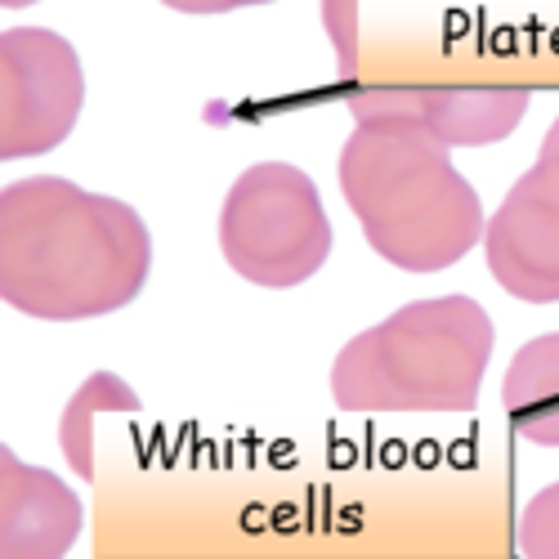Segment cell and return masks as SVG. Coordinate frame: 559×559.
Returning <instances> with one entry per match:
<instances>
[{
	"mask_svg": "<svg viewBox=\"0 0 559 559\" xmlns=\"http://www.w3.org/2000/svg\"><path fill=\"white\" fill-rule=\"evenodd\" d=\"M484 255L515 300H559V157L537 153V162L510 183L484 228Z\"/></svg>",
	"mask_w": 559,
	"mask_h": 559,
	"instance_id": "cell-6",
	"label": "cell"
},
{
	"mask_svg": "<svg viewBox=\"0 0 559 559\" xmlns=\"http://www.w3.org/2000/svg\"><path fill=\"white\" fill-rule=\"evenodd\" d=\"M515 546L524 559H559V484H546L524 506Z\"/></svg>",
	"mask_w": 559,
	"mask_h": 559,
	"instance_id": "cell-11",
	"label": "cell"
},
{
	"mask_svg": "<svg viewBox=\"0 0 559 559\" xmlns=\"http://www.w3.org/2000/svg\"><path fill=\"white\" fill-rule=\"evenodd\" d=\"M85 104V72L50 27H14L0 40V157L23 162L59 148Z\"/></svg>",
	"mask_w": 559,
	"mask_h": 559,
	"instance_id": "cell-5",
	"label": "cell"
},
{
	"mask_svg": "<svg viewBox=\"0 0 559 559\" xmlns=\"http://www.w3.org/2000/svg\"><path fill=\"white\" fill-rule=\"evenodd\" d=\"M81 524V497L63 479L0 452V559H63Z\"/></svg>",
	"mask_w": 559,
	"mask_h": 559,
	"instance_id": "cell-8",
	"label": "cell"
},
{
	"mask_svg": "<svg viewBox=\"0 0 559 559\" xmlns=\"http://www.w3.org/2000/svg\"><path fill=\"white\" fill-rule=\"evenodd\" d=\"M537 153H546V157H559V117L550 121V130H546V139H542V148Z\"/></svg>",
	"mask_w": 559,
	"mask_h": 559,
	"instance_id": "cell-14",
	"label": "cell"
},
{
	"mask_svg": "<svg viewBox=\"0 0 559 559\" xmlns=\"http://www.w3.org/2000/svg\"><path fill=\"white\" fill-rule=\"evenodd\" d=\"M492 362V318L471 296H435L358 332L332 362L341 412H471Z\"/></svg>",
	"mask_w": 559,
	"mask_h": 559,
	"instance_id": "cell-3",
	"label": "cell"
},
{
	"mask_svg": "<svg viewBox=\"0 0 559 559\" xmlns=\"http://www.w3.org/2000/svg\"><path fill=\"white\" fill-rule=\"evenodd\" d=\"M153 273V233L134 206L36 175L0 193V296L40 322L126 309Z\"/></svg>",
	"mask_w": 559,
	"mask_h": 559,
	"instance_id": "cell-1",
	"label": "cell"
},
{
	"mask_svg": "<svg viewBox=\"0 0 559 559\" xmlns=\"http://www.w3.org/2000/svg\"><path fill=\"white\" fill-rule=\"evenodd\" d=\"M358 121H399L416 126L443 148H488L515 130L528 112V90L510 85H471V90H435V85H362L345 99Z\"/></svg>",
	"mask_w": 559,
	"mask_h": 559,
	"instance_id": "cell-7",
	"label": "cell"
},
{
	"mask_svg": "<svg viewBox=\"0 0 559 559\" xmlns=\"http://www.w3.org/2000/svg\"><path fill=\"white\" fill-rule=\"evenodd\" d=\"M166 10L179 14H228V10H247V5H273V0H162Z\"/></svg>",
	"mask_w": 559,
	"mask_h": 559,
	"instance_id": "cell-13",
	"label": "cell"
},
{
	"mask_svg": "<svg viewBox=\"0 0 559 559\" xmlns=\"http://www.w3.org/2000/svg\"><path fill=\"white\" fill-rule=\"evenodd\" d=\"M219 251L251 287H300L332 255V219L318 183L292 162L247 166L219 206Z\"/></svg>",
	"mask_w": 559,
	"mask_h": 559,
	"instance_id": "cell-4",
	"label": "cell"
},
{
	"mask_svg": "<svg viewBox=\"0 0 559 559\" xmlns=\"http://www.w3.org/2000/svg\"><path fill=\"white\" fill-rule=\"evenodd\" d=\"M358 5L362 0H322V32H328L332 50H336V63H341V76H354L358 72Z\"/></svg>",
	"mask_w": 559,
	"mask_h": 559,
	"instance_id": "cell-12",
	"label": "cell"
},
{
	"mask_svg": "<svg viewBox=\"0 0 559 559\" xmlns=\"http://www.w3.org/2000/svg\"><path fill=\"white\" fill-rule=\"evenodd\" d=\"M5 10H27V5H36V0H0Z\"/></svg>",
	"mask_w": 559,
	"mask_h": 559,
	"instance_id": "cell-15",
	"label": "cell"
},
{
	"mask_svg": "<svg viewBox=\"0 0 559 559\" xmlns=\"http://www.w3.org/2000/svg\"><path fill=\"white\" fill-rule=\"evenodd\" d=\"M341 193L367 247L407 273H439L484 238V202L452 148L416 126L358 121L341 148Z\"/></svg>",
	"mask_w": 559,
	"mask_h": 559,
	"instance_id": "cell-2",
	"label": "cell"
},
{
	"mask_svg": "<svg viewBox=\"0 0 559 559\" xmlns=\"http://www.w3.org/2000/svg\"><path fill=\"white\" fill-rule=\"evenodd\" d=\"M501 407L515 435L542 448H559V332L528 341L506 367Z\"/></svg>",
	"mask_w": 559,
	"mask_h": 559,
	"instance_id": "cell-9",
	"label": "cell"
},
{
	"mask_svg": "<svg viewBox=\"0 0 559 559\" xmlns=\"http://www.w3.org/2000/svg\"><path fill=\"white\" fill-rule=\"evenodd\" d=\"M134 412L139 394L117 377V371H95L76 385V394L63 407V421H59V443L72 471L90 484L95 479V416L99 412Z\"/></svg>",
	"mask_w": 559,
	"mask_h": 559,
	"instance_id": "cell-10",
	"label": "cell"
}]
</instances>
